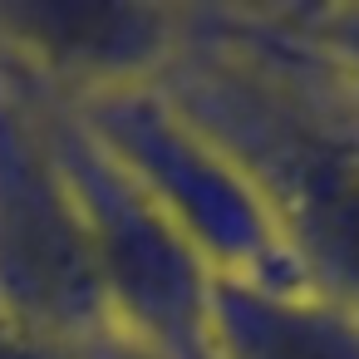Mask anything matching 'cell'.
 I'll return each mask as SVG.
<instances>
[{
  "label": "cell",
  "mask_w": 359,
  "mask_h": 359,
  "mask_svg": "<svg viewBox=\"0 0 359 359\" xmlns=\"http://www.w3.org/2000/svg\"><path fill=\"white\" fill-rule=\"evenodd\" d=\"M212 359H359V310L305 285H212Z\"/></svg>",
  "instance_id": "cell-6"
},
{
  "label": "cell",
  "mask_w": 359,
  "mask_h": 359,
  "mask_svg": "<svg viewBox=\"0 0 359 359\" xmlns=\"http://www.w3.org/2000/svg\"><path fill=\"white\" fill-rule=\"evenodd\" d=\"M192 6L148 0H0V60L60 104L158 84L187 45Z\"/></svg>",
  "instance_id": "cell-5"
},
{
  "label": "cell",
  "mask_w": 359,
  "mask_h": 359,
  "mask_svg": "<svg viewBox=\"0 0 359 359\" xmlns=\"http://www.w3.org/2000/svg\"><path fill=\"white\" fill-rule=\"evenodd\" d=\"M158 89L261 192L300 280L359 310V94L276 6H192Z\"/></svg>",
  "instance_id": "cell-1"
},
{
  "label": "cell",
  "mask_w": 359,
  "mask_h": 359,
  "mask_svg": "<svg viewBox=\"0 0 359 359\" xmlns=\"http://www.w3.org/2000/svg\"><path fill=\"white\" fill-rule=\"evenodd\" d=\"M65 109L212 266L217 280L305 285L261 192L197 123L172 109L158 84L104 89Z\"/></svg>",
  "instance_id": "cell-2"
},
{
  "label": "cell",
  "mask_w": 359,
  "mask_h": 359,
  "mask_svg": "<svg viewBox=\"0 0 359 359\" xmlns=\"http://www.w3.org/2000/svg\"><path fill=\"white\" fill-rule=\"evenodd\" d=\"M0 359H148L128 339H65L0 315Z\"/></svg>",
  "instance_id": "cell-7"
},
{
  "label": "cell",
  "mask_w": 359,
  "mask_h": 359,
  "mask_svg": "<svg viewBox=\"0 0 359 359\" xmlns=\"http://www.w3.org/2000/svg\"><path fill=\"white\" fill-rule=\"evenodd\" d=\"M45 109L55 158L89 226L114 330L148 359H212V266L118 172V163L79 128L60 99L45 94Z\"/></svg>",
  "instance_id": "cell-4"
},
{
  "label": "cell",
  "mask_w": 359,
  "mask_h": 359,
  "mask_svg": "<svg viewBox=\"0 0 359 359\" xmlns=\"http://www.w3.org/2000/svg\"><path fill=\"white\" fill-rule=\"evenodd\" d=\"M0 315L65 339H123L89 226L50 143L45 94L0 60Z\"/></svg>",
  "instance_id": "cell-3"
}]
</instances>
